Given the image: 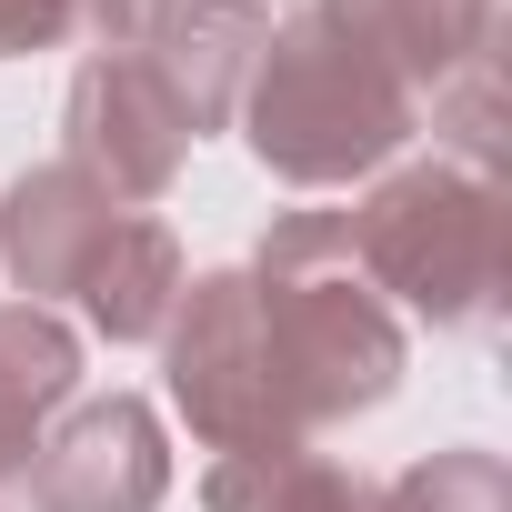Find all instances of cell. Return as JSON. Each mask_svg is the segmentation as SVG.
I'll list each match as a JSON object with an SVG mask.
<instances>
[{"label": "cell", "instance_id": "cell-1", "mask_svg": "<svg viewBox=\"0 0 512 512\" xmlns=\"http://www.w3.org/2000/svg\"><path fill=\"white\" fill-rule=\"evenodd\" d=\"M412 121H422V101L382 71V51L352 21L322 11V0L292 11L262 41L251 81H241V141H251V161H262L272 181H292V191L372 181L412 141Z\"/></svg>", "mask_w": 512, "mask_h": 512}, {"label": "cell", "instance_id": "cell-4", "mask_svg": "<svg viewBox=\"0 0 512 512\" xmlns=\"http://www.w3.org/2000/svg\"><path fill=\"white\" fill-rule=\"evenodd\" d=\"M161 342H171V412L191 422V442H211V452L302 442V422H292V402H282V372H272V342H262L251 272H201V282H181Z\"/></svg>", "mask_w": 512, "mask_h": 512}, {"label": "cell", "instance_id": "cell-8", "mask_svg": "<svg viewBox=\"0 0 512 512\" xmlns=\"http://www.w3.org/2000/svg\"><path fill=\"white\" fill-rule=\"evenodd\" d=\"M262 41H272V11H262V0H171V11H161V31H151L141 51H151V71L171 81L191 141L241 111V81H251V61H262Z\"/></svg>", "mask_w": 512, "mask_h": 512}, {"label": "cell", "instance_id": "cell-3", "mask_svg": "<svg viewBox=\"0 0 512 512\" xmlns=\"http://www.w3.org/2000/svg\"><path fill=\"white\" fill-rule=\"evenodd\" d=\"M342 241L382 302L422 312L432 332H462L502 302V191L492 171L472 161H412V171H382L352 211H342Z\"/></svg>", "mask_w": 512, "mask_h": 512}, {"label": "cell", "instance_id": "cell-13", "mask_svg": "<svg viewBox=\"0 0 512 512\" xmlns=\"http://www.w3.org/2000/svg\"><path fill=\"white\" fill-rule=\"evenodd\" d=\"M382 512H512V472L492 452H432L402 482H382Z\"/></svg>", "mask_w": 512, "mask_h": 512}, {"label": "cell", "instance_id": "cell-9", "mask_svg": "<svg viewBox=\"0 0 512 512\" xmlns=\"http://www.w3.org/2000/svg\"><path fill=\"white\" fill-rule=\"evenodd\" d=\"M322 11L352 21L412 101L422 91L442 101L462 71H492V11L502 0H322Z\"/></svg>", "mask_w": 512, "mask_h": 512}, {"label": "cell", "instance_id": "cell-5", "mask_svg": "<svg viewBox=\"0 0 512 512\" xmlns=\"http://www.w3.org/2000/svg\"><path fill=\"white\" fill-rule=\"evenodd\" d=\"M61 161L111 191V201H161L181 181V151H191V121L171 101V81L151 71V51H91L71 71V101H61Z\"/></svg>", "mask_w": 512, "mask_h": 512}, {"label": "cell", "instance_id": "cell-2", "mask_svg": "<svg viewBox=\"0 0 512 512\" xmlns=\"http://www.w3.org/2000/svg\"><path fill=\"white\" fill-rule=\"evenodd\" d=\"M251 302H262V342H272V372H282V402H292L302 442L322 422H352V412L392 402V382H402V322L362 282L352 241H342V211L272 221L262 262H251Z\"/></svg>", "mask_w": 512, "mask_h": 512}, {"label": "cell", "instance_id": "cell-12", "mask_svg": "<svg viewBox=\"0 0 512 512\" xmlns=\"http://www.w3.org/2000/svg\"><path fill=\"white\" fill-rule=\"evenodd\" d=\"M211 512H382V482L312 452V442H272V452H221L201 472Z\"/></svg>", "mask_w": 512, "mask_h": 512}, {"label": "cell", "instance_id": "cell-11", "mask_svg": "<svg viewBox=\"0 0 512 512\" xmlns=\"http://www.w3.org/2000/svg\"><path fill=\"white\" fill-rule=\"evenodd\" d=\"M181 241L151 221V211H121V231L101 241V262L81 272V312H91V332L101 342H161V322H171V302H181Z\"/></svg>", "mask_w": 512, "mask_h": 512}, {"label": "cell", "instance_id": "cell-14", "mask_svg": "<svg viewBox=\"0 0 512 512\" xmlns=\"http://www.w3.org/2000/svg\"><path fill=\"white\" fill-rule=\"evenodd\" d=\"M81 21H71V0H0V61H21V51H61Z\"/></svg>", "mask_w": 512, "mask_h": 512}, {"label": "cell", "instance_id": "cell-7", "mask_svg": "<svg viewBox=\"0 0 512 512\" xmlns=\"http://www.w3.org/2000/svg\"><path fill=\"white\" fill-rule=\"evenodd\" d=\"M121 231V201L91 191L71 161H41L0 191V272H11L41 312L81 292V272L101 262V241Z\"/></svg>", "mask_w": 512, "mask_h": 512}, {"label": "cell", "instance_id": "cell-10", "mask_svg": "<svg viewBox=\"0 0 512 512\" xmlns=\"http://www.w3.org/2000/svg\"><path fill=\"white\" fill-rule=\"evenodd\" d=\"M81 392V332L41 302H0V482H21L51 412Z\"/></svg>", "mask_w": 512, "mask_h": 512}, {"label": "cell", "instance_id": "cell-15", "mask_svg": "<svg viewBox=\"0 0 512 512\" xmlns=\"http://www.w3.org/2000/svg\"><path fill=\"white\" fill-rule=\"evenodd\" d=\"M161 11H171V0H71V21H91L101 51H141L161 31Z\"/></svg>", "mask_w": 512, "mask_h": 512}, {"label": "cell", "instance_id": "cell-6", "mask_svg": "<svg viewBox=\"0 0 512 512\" xmlns=\"http://www.w3.org/2000/svg\"><path fill=\"white\" fill-rule=\"evenodd\" d=\"M21 482H31V512H161V492H171L161 412L141 392H101L41 432Z\"/></svg>", "mask_w": 512, "mask_h": 512}]
</instances>
